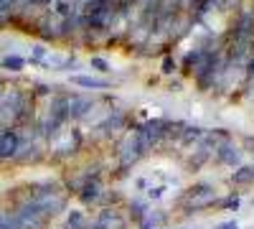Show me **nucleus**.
Returning a JSON list of instances; mask_svg holds the SVG:
<instances>
[{
  "label": "nucleus",
  "mask_w": 254,
  "mask_h": 229,
  "mask_svg": "<svg viewBox=\"0 0 254 229\" xmlns=\"http://www.w3.org/2000/svg\"><path fill=\"white\" fill-rule=\"evenodd\" d=\"M216 229H239V224H237L234 219H231V222H224V224H219Z\"/></svg>",
  "instance_id": "nucleus-24"
},
{
  "label": "nucleus",
  "mask_w": 254,
  "mask_h": 229,
  "mask_svg": "<svg viewBox=\"0 0 254 229\" xmlns=\"http://www.w3.org/2000/svg\"><path fill=\"white\" fill-rule=\"evenodd\" d=\"M44 56H46V46H33V56H31V61H44Z\"/></svg>",
  "instance_id": "nucleus-22"
},
{
  "label": "nucleus",
  "mask_w": 254,
  "mask_h": 229,
  "mask_svg": "<svg viewBox=\"0 0 254 229\" xmlns=\"http://www.w3.org/2000/svg\"><path fill=\"white\" fill-rule=\"evenodd\" d=\"M206 130L203 128H196V125H183V130H181V145H201Z\"/></svg>",
  "instance_id": "nucleus-11"
},
{
  "label": "nucleus",
  "mask_w": 254,
  "mask_h": 229,
  "mask_svg": "<svg viewBox=\"0 0 254 229\" xmlns=\"http://www.w3.org/2000/svg\"><path fill=\"white\" fill-rule=\"evenodd\" d=\"M160 72H163V74H173V72H176V61H173L171 56H165V59H163V67H160Z\"/></svg>",
  "instance_id": "nucleus-21"
},
{
  "label": "nucleus",
  "mask_w": 254,
  "mask_h": 229,
  "mask_svg": "<svg viewBox=\"0 0 254 229\" xmlns=\"http://www.w3.org/2000/svg\"><path fill=\"white\" fill-rule=\"evenodd\" d=\"M102 194H104V186H102V181L99 178H92V181H87L81 186V191L76 194L79 196V201L81 204H99L102 201Z\"/></svg>",
  "instance_id": "nucleus-9"
},
{
  "label": "nucleus",
  "mask_w": 254,
  "mask_h": 229,
  "mask_svg": "<svg viewBox=\"0 0 254 229\" xmlns=\"http://www.w3.org/2000/svg\"><path fill=\"white\" fill-rule=\"evenodd\" d=\"M163 191H165L163 186H155V189H150V191H147V196H150V199H160V196H163Z\"/></svg>",
  "instance_id": "nucleus-23"
},
{
  "label": "nucleus",
  "mask_w": 254,
  "mask_h": 229,
  "mask_svg": "<svg viewBox=\"0 0 254 229\" xmlns=\"http://www.w3.org/2000/svg\"><path fill=\"white\" fill-rule=\"evenodd\" d=\"M127 209H130V219L137 224L145 214H147V206H145V201H140V199H135V201H130V206H127Z\"/></svg>",
  "instance_id": "nucleus-16"
},
{
  "label": "nucleus",
  "mask_w": 254,
  "mask_h": 229,
  "mask_svg": "<svg viewBox=\"0 0 254 229\" xmlns=\"http://www.w3.org/2000/svg\"><path fill=\"white\" fill-rule=\"evenodd\" d=\"M229 181L234 186H249V183H254V168L252 165H239V168L229 176Z\"/></svg>",
  "instance_id": "nucleus-14"
},
{
  "label": "nucleus",
  "mask_w": 254,
  "mask_h": 229,
  "mask_svg": "<svg viewBox=\"0 0 254 229\" xmlns=\"http://www.w3.org/2000/svg\"><path fill=\"white\" fill-rule=\"evenodd\" d=\"M216 160L219 163H224V165H231V168H239L242 165V148L234 143V140H221L219 145H216Z\"/></svg>",
  "instance_id": "nucleus-6"
},
{
  "label": "nucleus",
  "mask_w": 254,
  "mask_h": 229,
  "mask_svg": "<svg viewBox=\"0 0 254 229\" xmlns=\"http://www.w3.org/2000/svg\"><path fill=\"white\" fill-rule=\"evenodd\" d=\"M214 204H216V191H214V186H208V183L190 186L181 199V206L186 212H203Z\"/></svg>",
  "instance_id": "nucleus-1"
},
{
  "label": "nucleus",
  "mask_w": 254,
  "mask_h": 229,
  "mask_svg": "<svg viewBox=\"0 0 254 229\" xmlns=\"http://www.w3.org/2000/svg\"><path fill=\"white\" fill-rule=\"evenodd\" d=\"M15 219H18V229H46L49 227V217L31 199L15 209Z\"/></svg>",
  "instance_id": "nucleus-4"
},
{
  "label": "nucleus",
  "mask_w": 254,
  "mask_h": 229,
  "mask_svg": "<svg viewBox=\"0 0 254 229\" xmlns=\"http://www.w3.org/2000/svg\"><path fill=\"white\" fill-rule=\"evenodd\" d=\"M5 94V89H3V79H0V97H3Z\"/></svg>",
  "instance_id": "nucleus-25"
},
{
  "label": "nucleus",
  "mask_w": 254,
  "mask_h": 229,
  "mask_svg": "<svg viewBox=\"0 0 254 229\" xmlns=\"http://www.w3.org/2000/svg\"><path fill=\"white\" fill-rule=\"evenodd\" d=\"M252 168H254V165H252Z\"/></svg>",
  "instance_id": "nucleus-26"
},
{
  "label": "nucleus",
  "mask_w": 254,
  "mask_h": 229,
  "mask_svg": "<svg viewBox=\"0 0 254 229\" xmlns=\"http://www.w3.org/2000/svg\"><path fill=\"white\" fill-rule=\"evenodd\" d=\"M0 67L8 69V72H20L26 67V59H20V56H5L3 61H0Z\"/></svg>",
  "instance_id": "nucleus-18"
},
{
  "label": "nucleus",
  "mask_w": 254,
  "mask_h": 229,
  "mask_svg": "<svg viewBox=\"0 0 254 229\" xmlns=\"http://www.w3.org/2000/svg\"><path fill=\"white\" fill-rule=\"evenodd\" d=\"M84 224H87V217H84V212L71 209V212H69V219H66V229H84Z\"/></svg>",
  "instance_id": "nucleus-17"
},
{
  "label": "nucleus",
  "mask_w": 254,
  "mask_h": 229,
  "mask_svg": "<svg viewBox=\"0 0 254 229\" xmlns=\"http://www.w3.org/2000/svg\"><path fill=\"white\" fill-rule=\"evenodd\" d=\"M26 115V94L13 89L10 94L0 97V125L3 128H10V122L15 120H23Z\"/></svg>",
  "instance_id": "nucleus-2"
},
{
  "label": "nucleus",
  "mask_w": 254,
  "mask_h": 229,
  "mask_svg": "<svg viewBox=\"0 0 254 229\" xmlns=\"http://www.w3.org/2000/svg\"><path fill=\"white\" fill-rule=\"evenodd\" d=\"M94 107L92 97H84V94H71L69 97V120H81L89 110Z\"/></svg>",
  "instance_id": "nucleus-10"
},
{
  "label": "nucleus",
  "mask_w": 254,
  "mask_h": 229,
  "mask_svg": "<svg viewBox=\"0 0 254 229\" xmlns=\"http://www.w3.org/2000/svg\"><path fill=\"white\" fill-rule=\"evenodd\" d=\"M219 206H221V209H226V212H231V209H239V196L237 194H231V196H226L224 201H219Z\"/></svg>",
  "instance_id": "nucleus-19"
},
{
  "label": "nucleus",
  "mask_w": 254,
  "mask_h": 229,
  "mask_svg": "<svg viewBox=\"0 0 254 229\" xmlns=\"http://www.w3.org/2000/svg\"><path fill=\"white\" fill-rule=\"evenodd\" d=\"M94 224H97V229H125L127 217L120 209H115V206H104V209L94 217Z\"/></svg>",
  "instance_id": "nucleus-8"
},
{
  "label": "nucleus",
  "mask_w": 254,
  "mask_h": 229,
  "mask_svg": "<svg viewBox=\"0 0 254 229\" xmlns=\"http://www.w3.org/2000/svg\"><path fill=\"white\" fill-rule=\"evenodd\" d=\"M71 84L84 87V89H107L110 81L107 79H99V76H81V74H76V76H71Z\"/></svg>",
  "instance_id": "nucleus-12"
},
{
  "label": "nucleus",
  "mask_w": 254,
  "mask_h": 229,
  "mask_svg": "<svg viewBox=\"0 0 254 229\" xmlns=\"http://www.w3.org/2000/svg\"><path fill=\"white\" fill-rule=\"evenodd\" d=\"M89 64H92L97 72H110V64H107V61H104L102 56H92V61H89Z\"/></svg>",
  "instance_id": "nucleus-20"
},
{
  "label": "nucleus",
  "mask_w": 254,
  "mask_h": 229,
  "mask_svg": "<svg viewBox=\"0 0 254 229\" xmlns=\"http://www.w3.org/2000/svg\"><path fill=\"white\" fill-rule=\"evenodd\" d=\"M81 148V133L76 128H61L51 138V155L54 158H69Z\"/></svg>",
  "instance_id": "nucleus-3"
},
{
  "label": "nucleus",
  "mask_w": 254,
  "mask_h": 229,
  "mask_svg": "<svg viewBox=\"0 0 254 229\" xmlns=\"http://www.w3.org/2000/svg\"><path fill=\"white\" fill-rule=\"evenodd\" d=\"M20 133L15 128H0V160H10L15 158L20 148Z\"/></svg>",
  "instance_id": "nucleus-7"
},
{
  "label": "nucleus",
  "mask_w": 254,
  "mask_h": 229,
  "mask_svg": "<svg viewBox=\"0 0 254 229\" xmlns=\"http://www.w3.org/2000/svg\"><path fill=\"white\" fill-rule=\"evenodd\" d=\"M163 224H165V214L163 212H147L137 222V229H160Z\"/></svg>",
  "instance_id": "nucleus-15"
},
{
  "label": "nucleus",
  "mask_w": 254,
  "mask_h": 229,
  "mask_svg": "<svg viewBox=\"0 0 254 229\" xmlns=\"http://www.w3.org/2000/svg\"><path fill=\"white\" fill-rule=\"evenodd\" d=\"M125 120H127V117H125V112H122V110H112V112H110V117L99 125V130H104L107 135H112V133H117V130L122 128V125H125Z\"/></svg>",
  "instance_id": "nucleus-13"
},
{
  "label": "nucleus",
  "mask_w": 254,
  "mask_h": 229,
  "mask_svg": "<svg viewBox=\"0 0 254 229\" xmlns=\"http://www.w3.org/2000/svg\"><path fill=\"white\" fill-rule=\"evenodd\" d=\"M142 148H140V143H137V135L130 130V133H125L122 143H120V151H117V158H120V168L127 171V168H132V165L142 158Z\"/></svg>",
  "instance_id": "nucleus-5"
}]
</instances>
